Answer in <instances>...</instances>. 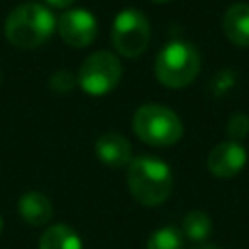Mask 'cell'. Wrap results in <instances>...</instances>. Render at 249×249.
I'll return each mask as SVG.
<instances>
[{
  "label": "cell",
  "instance_id": "12",
  "mask_svg": "<svg viewBox=\"0 0 249 249\" xmlns=\"http://www.w3.org/2000/svg\"><path fill=\"white\" fill-rule=\"evenodd\" d=\"M39 249H82V239L70 226L54 224L41 233Z\"/></svg>",
  "mask_w": 249,
  "mask_h": 249
},
{
  "label": "cell",
  "instance_id": "5",
  "mask_svg": "<svg viewBox=\"0 0 249 249\" xmlns=\"http://www.w3.org/2000/svg\"><path fill=\"white\" fill-rule=\"evenodd\" d=\"M113 47L124 56H138L150 43V21L144 12L136 8H124L117 14L111 29Z\"/></svg>",
  "mask_w": 249,
  "mask_h": 249
},
{
  "label": "cell",
  "instance_id": "2",
  "mask_svg": "<svg viewBox=\"0 0 249 249\" xmlns=\"http://www.w3.org/2000/svg\"><path fill=\"white\" fill-rule=\"evenodd\" d=\"M56 19L54 14L39 4V2H25L16 6L4 23V33L16 47L33 49L45 43L51 33L54 31Z\"/></svg>",
  "mask_w": 249,
  "mask_h": 249
},
{
  "label": "cell",
  "instance_id": "14",
  "mask_svg": "<svg viewBox=\"0 0 249 249\" xmlns=\"http://www.w3.org/2000/svg\"><path fill=\"white\" fill-rule=\"evenodd\" d=\"M146 247L148 249H185L183 233L173 226H163L152 231Z\"/></svg>",
  "mask_w": 249,
  "mask_h": 249
},
{
  "label": "cell",
  "instance_id": "3",
  "mask_svg": "<svg viewBox=\"0 0 249 249\" xmlns=\"http://www.w3.org/2000/svg\"><path fill=\"white\" fill-rule=\"evenodd\" d=\"M198 70L200 54L196 47L181 39L163 45L154 62L156 78L167 88H185L196 78Z\"/></svg>",
  "mask_w": 249,
  "mask_h": 249
},
{
  "label": "cell",
  "instance_id": "11",
  "mask_svg": "<svg viewBox=\"0 0 249 249\" xmlns=\"http://www.w3.org/2000/svg\"><path fill=\"white\" fill-rule=\"evenodd\" d=\"M19 216L31 226H45L53 218V204L47 195L39 191H27L18 200Z\"/></svg>",
  "mask_w": 249,
  "mask_h": 249
},
{
  "label": "cell",
  "instance_id": "4",
  "mask_svg": "<svg viewBox=\"0 0 249 249\" xmlns=\"http://www.w3.org/2000/svg\"><path fill=\"white\" fill-rule=\"evenodd\" d=\"M132 128L140 140L152 146H171L183 136L179 115L160 103L140 105L132 117Z\"/></svg>",
  "mask_w": 249,
  "mask_h": 249
},
{
  "label": "cell",
  "instance_id": "17",
  "mask_svg": "<svg viewBox=\"0 0 249 249\" xmlns=\"http://www.w3.org/2000/svg\"><path fill=\"white\" fill-rule=\"evenodd\" d=\"M51 6H54V8H66V6H70L74 0H47Z\"/></svg>",
  "mask_w": 249,
  "mask_h": 249
},
{
  "label": "cell",
  "instance_id": "15",
  "mask_svg": "<svg viewBox=\"0 0 249 249\" xmlns=\"http://www.w3.org/2000/svg\"><path fill=\"white\" fill-rule=\"evenodd\" d=\"M226 132L233 142L243 140L249 134V117L245 113H233L226 124Z\"/></svg>",
  "mask_w": 249,
  "mask_h": 249
},
{
  "label": "cell",
  "instance_id": "16",
  "mask_svg": "<svg viewBox=\"0 0 249 249\" xmlns=\"http://www.w3.org/2000/svg\"><path fill=\"white\" fill-rule=\"evenodd\" d=\"M76 84H78V74H74V72H70V70H58V72H54V74L51 76V80H49V86H51L54 91H58V93L70 91Z\"/></svg>",
  "mask_w": 249,
  "mask_h": 249
},
{
  "label": "cell",
  "instance_id": "8",
  "mask_svg": "<svg viewBox=\"0 0 249 249\" xmlns=\"http://www.w3.org/2000/svg\"><path fill=\"white\" fill-rule=\"evenodd\" d=\"M247 161V152L239 142L233 140H224L216 144L206 160L208 171L220 179H231L235 177Z\"/></svg>",
  "mask_w": 249,
  "mask_h": 249
},
{
  "label": "cell",
  "instance_id": "9",
  "mask_svg": "<svg viewBox=\"0 0 249 249\" xmlns=\"http://www.w3.org/2000/svg\"><path fill=\"white\" fill-rule=\"evenodd\" d=\"M97 158L109 167H123L132 161V146L119 132H105L95 140Z\"/></svg>",
  "mask_w": 249,
  "mask_h": 249
},
{
  "label": "cell",
  "instance_id": "7",
  "mask_svg": "<svg viewBox=\"0 0 249 249\" xmlns=\"http://www.w3.org/2000/svg\"><path fill=\"white\" fill-rule=\"evenodd\" d=\"M58 33L70 47H86L95 39L97 19L86 8L66 10L58 19Z\"/></svg>",
  "mask_w": 249,
  "mask_h": 249
},
{
  "label": "cell",
  "instance_id": "20",
  "mask_svg": "<svg viewBox=\"0 0 249 249\" xmlns=\"http://www.w3.org/2000/svg\"><path fill=\"white\" fill-rule=\"evenodd\" d=\"M2 228H4V220H2V216H0V233H2Z\"/></svg>",
  "mask_w": 249,
  "mask_h": 249
},
{
  "label": "cell",
  "instance_id": "10",
  "mask_svg": "<svg viewBox=\"0 0 249 249\" xmlns=\"http://www.w3.org/2000/svg\"><path fill=\"white\" fill-rule=\"evenodd\" d=\"M222 27L226 37L233 45L247 47L249 45V4H243V2L231 4L224 14Z\"/></svg>",
  "mask_w": 249,
  "mask_h": 249
},
{
  "label": "cell",
  "instance_id": "18",
  "mask_svg": "<svg viewBox=\"0 0 249 249\" xmlns=\"http://www.w3.org/2000/svg\"><path fill=\"white\" fill-rule=\"evenodd\" d=\"M193 249H216L214 245H208V243H198V245H195Z\"/></svg>",
  "mask_w": 249,
  "mask_h": 249
},
{
  "label": "cell",
  "instance_id": "6",
  "mask_svg": "<svg viewBox=\"0 0 249 249\" xmlns=\"http://www.w3.org/2000/svg\"><path fill=\"white\" fill-rule=\"evenodd\" d=\"M121 74L123 66L119 58L109 51H97L82 62L78 70V84L89 95H105L119 84Z\"/></svg>",
  "mask_w": 249,
  "mask_h": 249
},
{
  "label": "cell",
  "instance_id": "1",
  "mask_svg": "<svg viewBox=\"0 0 249 249\" xmlns=\"http://www.w3.org/2000/svg\"><path fill=\"white\" fill-rule=\"evenodd\" d=\"M132 196L144 206H158L165 202L173 189V175L163 160L142 154L132 158L126 173Z\"/></svg>",
  "mask_w": 249,
  "mask_h": 249
},
{
  "label": "cell",
  "instance_id": "19",
  "mask_svg": "<svg viewBox=\"0 0 249 249\" xmlns=\"http://www.w3.org/2000/svg\"><path fill=\"white\" fill-rule=\"evenodd\" d=\"M152 2H158V4H163V2H171V0H152Z\"/></svg>",
  "mask_w": 249,
  "mask_h": 249
},
{
  "label": "cell",
  "instance_id": "13",
  "mask_svg": "<svg viewBox=\"0 0 249 249\" xmlns=\"http://www.w3.org/2000/svg\"><path fill=\"white\" fill-rule=\"evenodd\" d=\"M212 231V220L202 210H191L183 218V235L193 243H204Z\"/></svg>",
  "mask_w": 249,
  "mask_h": 249
}]
</instances>
